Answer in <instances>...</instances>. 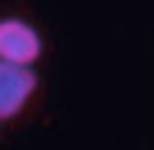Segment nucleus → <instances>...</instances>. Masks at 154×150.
I'll return each instance as SVG.
<instances>
[{
	"mask_svg": "<svg viewBox=\"0 0 154 150\" xmlns=\"http://www.w3.org/2000/svg\"><path fill=\"white\" fill-rule=\"evenodd\" d=\"M42 56V35L25 18H0V59L32 66Z\"/></svg>",
	"mask_w": 154,
	"mask_h": 150,
	"instance_id": "obj_2",
	"label": "nucleus"
},
{
	"mask_svg": "<svg viewBox=\"0 0 154 150\" xmlns=\"http://www.w3.org/2000/svg\"><path fill=\"white\" fill-rule=\"evenodd\" d=\"M35 87H38V77L32 66L0 59V122L18 119L25 112V105L32 101Z\"/></svg>",
	"mask_w": 154,
	"mask_h": 150,
	"instance_id": "obj_1",
	"label": "nucleus"
}]
</instances>
